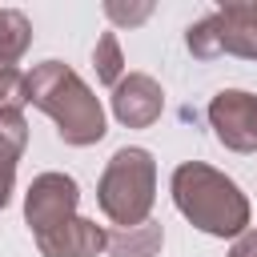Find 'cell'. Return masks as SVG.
Listing matches in <instances>:
<instances>
[{"instance_id":"obj_1","label":"cell","mask_w":257,"mask_h":257,"mask_svg":"<svg viewBox=\"0 0 257 257\" xmlns=\"http://www.w3.org/2000/svg\"><path fill=\"white\" fill-rule=\"evenodd\" d=\"M173 205L189 225L209 237H241L249 229V197L233 177L205 161H185L173 169Z\"/></svg>"},{"instance_id":"obj_2","label":"cell","mask_w":257,"mask_h":257,"mask_svg":"<svg viewBox=\"0 0 257 257\" xmlns=\"http://www.w3.org/2000/svg\"><path fill=\"white\" fill-rule=\"evenodd\" d=\"M28 104L48 112L56 120L60 141L72 149H88L108 133L100 100L64 60H40L28 72Z\"/></svg>"},{"instance_id":"obj_3","label":"cell","mask_w":257,"mask_h":257,"mask_svg":"<svg viewBox=\"0 0 257 257\" xmlns=\"http://www.w3.org/2000/svg\"><path fill=\"white\" fill-rule=\"evenodd\" d=\"M153 197H157V161H153V153L137 149V145L116 149L108 157L104 173H100V185H96L100 213L116 229H133V225L149 221Z\"/></svg>"},{"instance_id":"obj_4","label":"cell","mask_w":257,"mask_h":257,"mask_svg":"<svg viewBox=\"0 0 257 257\" xmlns=\"http://www.w3.org/2000/svg\"><path fill=\"white\" fill-rule=\"evenodd\" d=\"M185 44L197 60H213V56H245L257 60V0H229L217 12H209L205 20L189 24Z\"/></svg>"},{"instance_id":"obj_5","label":"cell","mask_w":257,"mask_h":257,"mask_svg":"<svg viewBox=\"0 0 257 257\" xmlns=\"http://www.w3.org/2000/svg\"><path fill=\"white\" fill-rule=\"evenodd\" d=\"M76 201H80V189L68 173H40L24 193V221H28L32 237L76 217Z\"/></svg>"},{"instance_id":"obj_6","label":"cell","mask_w":257,"mask_h":257,"mask_svg":"<svg viewBox=\"0 0 257 257\" xmlns=\"http://www.w3.org/2000/svg\"><path fill=\"white\" fill-rule=\"evenodd\" d=\"M209 124L233 153H257V96L245 88H221L209 100Z\"/></svg>"},{"instance_id":"obj_7","label":"cell","mask_w":257,"mask_h":257,"mask_svg":"<svg viewBox=\"0 0 257 257\" xmlns=\"http://www.w3.org/2000/svg\"><path fill=\"white\" fill-rule=\"evenodd\" d=\"M165 108V92L149 72H128L112 88V116L128 128H149Z\"/></svg>"},{"instance_id":"obj_8","label":"cell","mask_w":257,"mask_h":257,"mask_svg":"<svg viewBox=\"0 0 257 257\" xmlns=\"http://www.w3.org/2000/svg\"><path fill=\"white\" fill-rule=\"evenodd\" d=\"M108 245V233L88 217H68L56 229L36 237V249L44 257H96Z\"/></svg>"},{"instance_id":"obj_9","label":"cell","mask_w":257,"mask_h":257,"mask_svg":"<svg viewBox=\"0 0 257 257\" xmlns=\"http://www.w3.org/2000/svg\"><path fill=\"white\" fill-rule=\"evenodd\" d=\"M24 104H28V76L16 64H0V128L20 145H28Z\"/></svg>"},{"instance_id":"obj_10","label":"cell","mask_w":257,"mask_h":257,"mask_svg":"<svg viewBox=\"0 0 257 257\" xmlns=\"http://www.w3.org/2000/svg\"><path fill=\"white\" fill-rule=\"evenodd\" d=\"M165 245V229L157 221H145V225H133V229H116L108 233V253L112 257H157Z\"/></svg>"},{"instance_id":"obj_11","label":"cell","mask_w":257,"mask_h":257,"mask_svg":"<svg viewBox=\"0 0 257 257\" xmlns=\"http://www.w3.org/2000/svg\"><path fill=\"white\" fill-rule=\"evenodd\" d=\"M32 44V24L16 8H0V64H16Z\"/></svg>"},{"instance_id":"obj_12","label":"cell","mask_w":257,"mask_h":257,"mask_svg":"<svg viewBox=\"0 0 257 257\" xmlns=\"http://www.w3.org/2000/svg\"><path fill=\"white\" fill-rule=\"evenodd\" d=\"M92 68H96V80H100V84H108V88L120 84V76H124V52H120L116 32H104V36L96 40V48H92Z\"/></svg>"},{"instance_id":"obj_13","label":"cell","mask_w":257,"mask_h":257,"mask_svg":"<svg viewBox=\"0 0 257 257\" xmlns=\"http://www.w3.org/2000/svg\"><path fill=\"white\" fill-rule=\"evenodd\" d=\"M20 153H24V145L0 128V209L12 201V185H16V161H20Z\"/></svg>"},{"instance_id":"obj_14","label":"cell","mask_w":257,"mask_h":257,"mask_svg":"<svg viewBox=\"0 0 257 257\" xmlns=\"http://www.w3.org/2000/svg\"><path fill=\"white\" fill-rule=\"evenodd\" d=\"M104 12L112 16V20H120V24H137V20H145L153 8L145 4V8H120V4H104Z\"/></svg>"},{"instance_id":"obj_15","label":"cell","mask_w":257,"mask_h":257,"mask_svg":"<svg viewBox=\"0 0 257 257\" xmlns=\"http://www.w3.org/2000/svg\"><path fill=\"white\" fill-rule=\"evenodd\" d=\"M225 257H257V229H245V233L233 241V249H229Z\"/></svg>"}]
</instances>
